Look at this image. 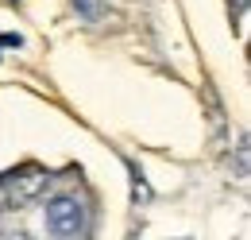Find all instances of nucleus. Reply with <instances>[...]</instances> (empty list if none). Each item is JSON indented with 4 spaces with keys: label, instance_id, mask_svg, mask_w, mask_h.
Here are the masks:
<instances>
[{
    "label": "nucleus",
    "instance_id": "obj_1",
    "mask_svg": "<svg viewBox=\"0 0 251 240\" xmlns=\"http://www.w3.org/2000/svg\"><path fill=\"white\" fill-rule=\"evenodd\" d=\"M47 182H50V175L39 163H24V167L8 171L0 179V210H8V213L27 210L31 202H39L47 194Z\"/></svg>",
    "mask_w": 251,
    "mask_h": 240
},
{
    "label": "nucleus",
    "instance_id": "obj_2",
    "mask_svg": "<svg viewBox=\"0 0 251 240\" xmlns=\"http://www.w3.org/2000/svg\"><path fill=\"white\" fill-rule=\"evenodd\" d=\"M47 229H50L54 240L81 237V229H85V210H81V202H77L74 194L50 198V202H47Z\"/></svg>",
    "mask_w": 251,
    "mask_h": 240
},
{
    "label": "nucleus",
    "instance_id": "obj_3",
    "mask_svg": "<svg viewBox=\"0 0 251 240\" xmlns=\"http://www.w3.org/2000/svg\"><path fill=\"white\" fill-rule=\"evenodd\" d=\"M74 12L85 20V24H97L104 16V0H74Z\"/></svg>",
    "mask_w": 251,
    "mask_h": 240
},
{
    "label": "nucleus",
    "instance_id": "obj_4",
    "mask_svg": "<svg viewBox=\"0 0 251 240\" xmlns=\"http://www.w3.org/2000/svg\"><path fill=\"white\" fill-rule=\"evenodd\" d=\"M131 186H135V202L147 206V202H151V190H147V182H143V175H139L135 167H131Z\"/></svg>",
    "mask_w": 251,
    "mask_h": 240
},
{
    "label": "nucleus",
    "instance_id": "obj_5",
    "mask_svg": "<svg viewBox=\"0 0 251 240\" xmlns=\"http://www.w3.org/2000/svg\"><path fill=\"white\" fill-rule=\"evenodd\" d=\"M0 47H24V35L20 31H4L0 35Z\"/></svg>",
    "mask_w": 251,
    "mask_h": 240
},
{
    "label": "nucleus",
    "instance_id": "obj_6",
    "mask_svg": "<svg viewBox=\"0 0 251 240\" xmlns=\"http://www.w3.org/2000/svg\"><path fill=\"white\" fill-rule=\"evenodd\" d=\"M232 8H236V24L244 31V20H248V0H232Z\"/></svg>",
    "mask_w": 251,
    "mask_h": 240
},
{
    "label": "nucleus",
    "instance_id": "obj_7",
    "mask_svg": "<svg viewBox=\"0 0 251 240\" xmlns=\"http://www.w3.org/2000/svg\"><path fill=\"white\" fill-rule=\"evenodd\" d=\"M16 240H27V237H16Z\"/></svg>",
    "mask_w": 251,
    "mask_h": 240
}]
</instances>
